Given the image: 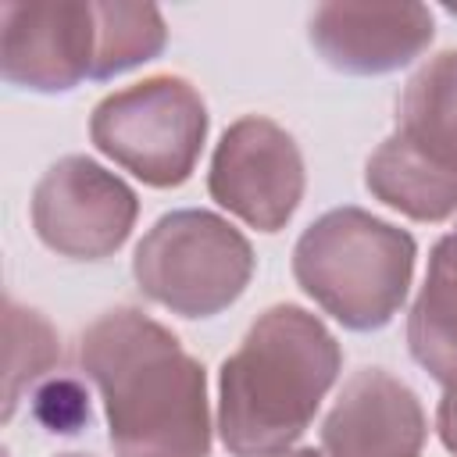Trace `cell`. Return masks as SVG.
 <instances>
[{
    "mask_svg": "<svg viewBox=\"0 0 457 457\" xmlns=\"http://www.w3.org/2000/svg\"><path fill=\"white\" fill-rule=\"evenodd\" d=\"M311 46L343 75H389L421 57L436 36L425 4H318Z\"/></svg>",
    "mask_w": 457,
    "mask_h": 457,
    "instance_id": "cell-10",
    "label": "cell"
},
{
    "mask_svg": "<svg viewBox=\"0 0 457 457\" xmlns=\"http://www.w3.org/2000/svg\"><path fill=\"white\" fill-rule=\"evenodd\" d=\"M418 243L407 228L364 207H332L293 246L296 286L343 328H386L411 289Z\"/></svg>",
    "mask_w": 457,
    "mask_h": 457,
    "instance_id": "cell-3",
    "label": "cell"
},
{
    "mask_svg": "<svg viewBox=\"0 0 457 457\" xmlns=\"http://www.w3.org/2000/svg\"><path fill=\"white\" fill-rule=\"evenodd\" d=\"M411 357L446 389H457V271L428 264L407 314Z\"/></svg>",
    "mask_w": 457,
    "mask_h": 457,
    "instance_id": "cell-12",
    "label": "cell"
},
{
    "mask_svg": "<svg viewBox=\"0 0 457 457\" xmlns=\"http://www.w3.org/2000/svg\"><path fill=\"white\" fill-rule=\"evenodd\" d=\"M4 421H11L21 396L61 361V339L39 311L21 307L18 300L4 303Z\"/></svg>",
    "mask_w": 457,
    "mask_h": 457,
    "instance_id": "cell-14",
    "label": "cell"
},
{
    "mask_svg": "<svg viewBox=\"0 0 457 457\" xmlns=\"http://www.w3.org/2000/svg\"><path fill=\"white\" fill-rule=\"evenodd\" d=\"M32 414L36 421L54 432V436H75L89 425V396L86 389L75 382V378H57V382H46L36 400H32Z\"/></svg>",
    "mask_w": 457,
    "mask_h": 457,
    "instance_id": "cell-15",
    "label": "cell"
},
{
    "mask_svg": "<svg viewBox=\"0 0 457 457\" xmlns=\"http://www.w3.org/2000/svg\"><path fill=\"white\" fill-rule=\"evenodd\" d=\"M96 11L93 0L4 4L0 71L11 86L32 93H68L93 79Z\"/></svg>",
    "mask_w": 457,
    "mask_h": 457,
    "instance_id": "cell-9",
    "label": "cell"
},
{
    "mask_svg": "<svg viewBox=\"0 0 457 457\" xmlns=\"http://www.w3.org/2000/svg\"><path fill=\"white\" fill-rule=\"evenodd\" d=\"M303 154L278 121L243 114L221 132L211 154L207 193L243 225L257 232L286 228L303 200Z\"/></svg>",
    "mask_w": 457,
    "mask_h": 457,
    "instance_id": "cell-8",
    "label": "cell"
},
{
    "mask_svg": "<svg viewBox=\"0 0 457 457\" xmlns=\"http://www.w3.org/2000/svg\"><path fill=\"white\" fill-rule=\"evenodd\" d=\"M250 239L221 214L182 207L161 214L132 253L139 293L179 318H214L228 311L253 278Z\"/></svg>",
    "mask_w": 457,
    "mask_h": 457,
    "instance_id": "cell-5",
    "label": "cell"
},
{
    "mask_svg": "<svg viewBox=\"0 0 457 457\" xmlns=\"http://www.w3.org/2000/svg\"><path fill=\"white\" fill-rule=\"evenodd\" d=\"M343 346L300 303L253 318L218 371V436L232 457H275L314 421L336 386Z\"/></svg>",
    "mask_w": 457,
    "mask_h": 457,
    "instance_id": "cell-2",
    "label": "cell"
},
{
    "mask_svg": "<svg viewBox=\"0 0 457 457\" xmlns=\"http://www.w3.org/2000/svg\"><path fill=\"white\" fill-rule=\"evenodd\" d=\"M436 428L450 453H457V389H446L436 407Z\"/></svg>",
    "mask_w": 457,
    "mask_h": 457,
    "instance_id": "cell-16",
    "label": "cell"
},
{
    "mask_svg": "<svg viewBox=\"0 0 457 457\" xmlns=\"http://www.w3.org/2000/svg\"><path fill=\"white\" fill-rule=\"evenodd\" d=\"M428 264H439V268H446V271H457V225L432 246Z\"/></svg>",
    "mask_w": 457,
    "mask_h": 457,
    "instance_id": "cell-17",
    "label": "cell"
},
{
    "mask_svg": "<svg viewBox=\"0 0 457 457\" xmlns=\"http://www.w3.org/2000/svg\"><path fill=\"white\" fill-rule=\"evenodd\" d=\"M57 457H93V453H57Z\"/></svg>",
    "mask_w": 457,
    "mask_h": 457,
    "instance_id": "cell-19",
    "label": "cell"
},
{
    "mask_svg": "<svg viewBox=\"0 0 457 457\" xmlns=\"http://www.w3.org/2000/svg\"><path fill=\"white\" fill-rule=\"evenodd\" d=\"M207 104L182 75H150L107 93L89 114L93 146L143 186H182L207 143Z\"/></svg>",
    "mask_w": 457,
    "mask_h": 457,
    "instance_id": "cell-6",
    "label": "cell"
},
{
    "mask_svg": "<svg viewBox=\"0 0 457 457\" xmlns=\"http://www.w3.org/2000/svg\"><path fill=\"white\" fill-rule=\"evenodd\" d=\"M275 457H325V450H314V446H296V450H282Z\"/></svg>",
    "mask_w": 457,
    "mask_h": 457,
    "instance_id": "cell-18",
    "label": "cell"
},
{
    "mask_svg": "<svg viewBox=\"0 0 457 457\" xmlns=\"http://www.w3.org/2000/svg\"><path fill=\"white\" fill-rule=\"evenodd\" d=\"M425 439L418 393L386 368L353 371L321 421L325 457H421Z\"/></svg>",
    "mask_w": 457,
    "mask_h": 457,
    "instance_id": "cell-11",
    "label": "cell"
},
{
    "mask_svg": "<svg viewBox=\"0 0 457 457\" xmlns=\"http://www.w3.org/2000/svg\"><path fill=\"white\" fill-rule=\"evenodd\" d=\"M79 364L100 389L114 457H211L207 371L168 325L111 307L86 325Z\"/></svg>",
    "mask_w": 457,
    "mask_h": 457,
    "instance_id": "cell-1",
    "label": "cell"
},
{
    "mask_svg": "<svg viewBox=\"0 0 457 457\" xmlns=\"http://www.w3.org/2000/svg\"><path fill=\"white\" fill-rule=\"evenodd\" d=\"M364 186L411 221L457 214V50L428 57L407 79L396 129L371 150Z\"/></svg>",
    "mask_w": 457,
    "mask_h": 457,
    "instance_id": "cell-4",
    "label": "cell"
},
{
    "mask_svg": "<svg viewBox=\"0 0 457 457\" xmlns=\"http://www.w3.org/2000/svg\"><path fill=\"white\" fill-rule=\"evenodd\" d=\"M96 11V57L93 79L107 82L129 68L154 61L168 43V25L154 4L93 0Z\"/></svg>",
    "mask_w": 457,
    "mask_h": 457,
    "instance_id": "cell-13",
    "label": "cell"
},
{
    "mask_svg": "<svg viewBox=\"0 0 457 457\" xmlns=\"http://www.w3.org/2000/svg\"><path fill=\"white\" fill-rule=\"evenodd\" d=\"M32 228L68 261H104L125 246L139 218L136 189L86 154H68L32 189Z\"/></svg>",
    "mask_w": 457,
    "mask_h": 457,
    "instance_id": "cell-7",
    "label": "cell"
}]
</instances>
